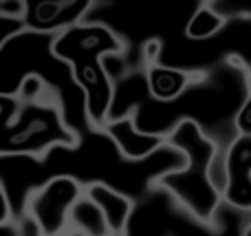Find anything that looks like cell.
Wrapping results in <instances>:
<instances>
[{"mask_svg": "<svg viewBox=\"0 0 251 236\" xmlns=\"http://www.w3.org/2000/svg\"><path fill=\"white\" fill-rule=\"evenodd\" d=\"M0 236H20V223L18 221L0 223Z\"/></svg>", "mask_w": 251, "mask_h": 236, "instance_id": "e0dca14e", "label": "cell"}, {"mask_svg": "<svg viewBox=\"0 0 251 236\" xmlns=\"http://www.w3.org/2000/svg\"><path fill=\"white\" fill-rule=\"evenodd\" d=\"M225 26V20H221L205 2H199L192 11V16L187 18L185 26H183V38L187 42H207V40L216 38Z\"/></svg>", "mask_w": 251, "mask_h": 236, "instance_id": "7c38bea8", "label": "cell"}, {"mask_svg": "<svg viewBox=\"0 0 251 236\" xmlns=\"http://www.w3.org/2000/svg\"><path fill=\"white\" fill-rule=\"evenodd\" d=\"M64 236H82V234H77V232H71V230H69V232H66ZM117 236H124V234H117Z\"/></svg>", "mask_w": 251, "mask_h": 236, "instance_id": "d6986e66", "label": "cell"}, {"mask_svg": "<svg viewBox=\"0 0 251 236\" xmlns=\"http://www.w3.org/2000/svg\"><path fill=\"white\" fill-rule=\"evenodd\" d=\"M69 230L71 232L82 234V236H117V234L110 232L101 210L86 197V194H82V197L71 206Z\"/></svg>", "mask_w": 251, "mask_h": 236, "instance_id": "8fae6325", "label": "cell"}, {"mask_svg": "<svg viewBox=\"0 0 251 236\" xmlns=\"http://www.w3.org/2000/svg\"><path fill=\"white\" fill-rule=\"evenodd\" d=\"M22 26L38 33H62L71 26L79 25L91 0H22Z\"/></svg>", "mask_w": 251, "mask_h": 236, "instance_id": "52a82bcc", "label": "cell"}, {"mask_svg": "<svg viewBox=\"0 0 251 236\" xmlns=\"http://www.w3.org/2000/svg\"><path fill=\"white\" fill-rule=\"evenodd\" d=\"M84 194L101 210L110 232L124 234L126 225H128L130 216H132V210H134L132 199L126 197L122 192H117V190L110 188V185H104V184L86 185V188H84Z\"/></svg>", "mask_w": 251, "mask_h": 236, "instance_id": "30bf717a", "label": "cell"}, {"mask_svg": "<svg viewBox=\"0 0 251 236\" xmlns=\"http://www.w3.org/2000/svg\"><path fill=\"white\" fill-rule=\"evenodd\" d=\"M221 199L231 210H251V135H236L223 148Z\"/></svg>", "mask_w": 251, "mask_h": 236, "instance_id": "8992f818", "label": "cell"}, {"mask_svg": "<svg viewBox=\"0 0 251 236\" xmlns=\"http://www.w3.org/2000/svg\"><path fill=\"white\" fill-rule=\"evenodd\" d=\"M231 126H234L236 135H251V91L243 97L240 106L236 108L234 117H231Z\"/></svg>", "mask_w": 251, "mask_h": 236, "instance_id": "4fadbf2b", "label": "cell"}, {"mask_svg": "<svg viewBox=\"0 0 251 236\" xmlns=\"http://www.w3.org/2000/svg\"><path fill=\"white\" fill-rule=\"evenodd\" d=\"M100 131L108 137L110 144L117 148V153L126 161H143L165 146V137L139 131L130 113L108 119Z\"/></svg>", "mask_w": 251, "mask_h": 236, "instance_id": "ba28073f", "label": "cell"}, {"mask_svg": "<svg viewBox=\"0 0 251 236\" xmlns=\"http://www.w3.org/2000/svg\"><path fill=\"white\" fill-rule=\"evenodd\" d=\"M18 223H20V236H40L38 230H35L33 225L25 219V216H20V219H18Z\"/></svg>", "mask_w": 251, "mask_h": 236, "instance_id": "ac0fdd59", "label": "cell"}, {"mask_svg": "<svg viewBox=\"0 0 251 236\" xmlns=\"http://www.w3.org/2000/svg\"><path fill=\"white\" fill-rule=\"evenodd\" d=\"M79 137L66 128L57 104L49 97L22 102L9 124L0 128V157L29 155L42 159L53 148H73Z\"/></svg>", "mask_w": 251, "mask_h": 236, "instance_id": "277c9868", "label": "cell"}, {"mask_svg": "<svg viewBox=\"0 0 251 236\" xmlns=\"http://www.w3.org/2000/svg\"><path fill=\"white\" fill-rule=\"evenodd\" d=\"M22 11H25L22 0H0V18H20L22 20Z\"/></svg>", "mask_w": 251, "mask_h": 236, "instance_id": "9a60e30c", "label": "cell"}, {"mask_svg": "<svg viewBox=\"0 0 251 236\" xmlns=\"http://www.w3.org/2000/svg\"><path fill=\"white\" fill-rule=\"evenodd\" d=\"M165 144L183 155V166L168 170L152 184V188L165 192L199 223H214L223 208L221 190L214 185L209 168L221 144L203 131L194 119H181L165 135Z\"/></svg>", "mask_w": 251, "mask_h": 236, "instance_id": "7a4b0ae2", "label": "cell"}, {"mask_svg": "<svg viewBox=\"0 0 251 236\" xmlns=\"http://www.w3.org/2000/svg\"><path fill=\"white\" fill-rule=\"evenodd\" d=\"M20 108V97H0V128L13 119Z\"/></svg>", "mask_w": 251, "mask_h": 236, "instance_id": "5bb4252c", "label": "cell"}, {"mask_svg": "<svg viewBox=\"0 0 251 236\" xmlns=\"http://www.w3.org/2000/svg\"><path fill=\"white\" fill-rule=\"evenodd\" d=\"M207 78L205 71H185V69H172L163 64H146V93L154 102L168 104L187 93L194 84L203 82Z\"/></svg>", "mask_w": 251, "mask_h": 236, "instance_id": "9c48e42d", "label": "cell"}, {"mask_svg": "<svg viewBox=\"0 0 251 236\" xmlns=\"http://www.w3.org/2000/svg\"><path fill=\"white\" fill-rule=\"evenodd\" d=\"M84 194V185L69 175H53L29 190L22 203V216L40 236H64L69 232V210Z\"/></svg>", "mask_w": 251, "mask_h": 236, "instance_id": "5b68a950", "label": "cell"}, {"mask_svg": "<svg viewBox=\"0 0 251 236\" xmlns=\"http://www.w3.org/2000/svg\"><path fill=\"white\" fill-rule=\"evenodd\" d=\"M57 33H38L22 29L0 47V97H18L25 78H38L57 104L66 128L75 137L91 131L84 108V93L73 79L64 60L53 55Z\"/></svg>", "mask_w": 251, "mask_h": 236, "instance_id": "6da1fadb", "label": "cell"}, {"mask_svg": "<svg viewBox=\"0 0 251 236\" xmlns=\"http://www.w3.org/2000/svg\"><path fill=\"white\" fill-rule=\"evenodd\" d=\"M7 221H13L11 219V208H9V201H7L4 190L0 188V223H7Z\"/></svg>", "mask_w": 251, "mask_h": 236, "instance_id": "2e32d148", "label": "cell"}, {"mask_svg": "<svg viewBox=\"0 0 251 236\" xmlns=\"http://www.w3.org/2000/svg\"><path fill=\"white\" fill-rule=\"evenodd\" d=\"M124 53V40L101 22H79L57 33L53 42V55L71 66L75 84L84 93L86 122L95 131L108 122L115 104V82L106 73L101 57Z\"/></svg>", "mask_w": 251, "mask_h": 236, "instance_id": "3957f363", "label": "cell"}]
</instances>
